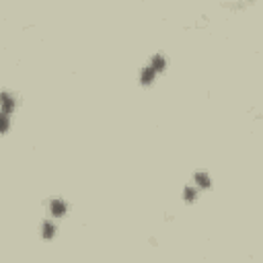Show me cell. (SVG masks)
<instances>
[{"mask_svg": "<svg viewBox=\"0 0 263 263\" xmlns=\"http://www.w3.org/2000/svg\"><path fill=\"white\" fill-rule=\"evenodd\" d=\"M15 109H17V99L8 91H2L0 93V115L10 117L15 113Z\"/></svg>", "mask_w": 263, "mask_h": 263, "instance_id": "cell-1", "label": "cell"}, {"mask_svg": "<svg viewBox=\"0 0 263 263\" xmlns=\"http://www.w3.org/2000/svg\"><path fill=\"white\" fill-rule=\"evenodd\" d=\"M66 212H68V204H66L62 198L50 200V214H52L53 218H62Z\"/></svg>", "mask_w": 263, "mask_h": 263, "instance_id": "cell-2", "label": "cell"}, {"mask_svg": "<svg viewBox=\"0 0 263 263\" xmlns=\"http://www.w3.org/2000/svg\"><path fill=\"white\" fill-rule=\"evenodd\" d=\"M158 76V72L155 70V68L150 66V62L142 68L140 70V85H144V87H148V85H152V82H155V78Z\"/></svg>", "mask_w": 263, "mask_h": 263, "instance_id": "cell-3", "label": "cell"}, {"mask_svg": "<svg viewBox=\"0 0 263 263\" xmlns=\"http://www.w3.org/2000/svg\"><path fill=\"white\" fill-rule=\"evenodd\" d=\"M150 66L160 74V72L167 70V58H164L162 53H155V56H152V60H150Z\"/></svg>", "mask_w": 263, "mask_h": 263, "instance_id": "cell-4", "label": "cell"}, {"mask_svg": "<svg viewBox=\"0 0 263 263\" xmlns=\"http://www.w3.org/2000/svg\"><path fill=\"white\" fill-rule=\"evenodd\" d=\"M193 181H196V187H198V189H208V187L212 185V179H210V175H208V173H204V171L196 173V177H193Z\"/></svg>", "mask_w": 263, "mask_h": 263, "instance_id": "cell-5", "label": "cell"}, {"mask_svg": "<svg viewBox=\"0 0 263 263\" xmlns=\"http://www.w3.org/2000/svg\"><path fill=\"white\" fill-rule=\"evenodd\" d=\"M53 234H56V224L46 220V222L41 224V237H44L46 241H50V239H53Z\"/></svg>", "mask_w": 263, "mask_h": 263, "instance_id": "cell-6", "label": "cell"}, {"mask_svg": "<svg viewBox=\"0 0 263 263\" xmlns=\"http://www.w3.org/2000/svg\"><path fill=\"white\" fill-rule=\"evenodd\" d=\"M183 198H185V202H193L198 198V187H185Z\"/></svg>", "mask_w": 263, "mask_h": 263, "instance_id": "cell-7", "label": "cell"}, {"mask_svg": "<svg viewBox=\"0 0 263 263\" xmlns=\"http://www.w3.org/2000/svg\"><path fill=\"white\" fill-rule=\"evenodd\" d=\"M8 128H10V117L0 115V134H8Z\"/></svg>", "mask_w": 263, "mask_h": 263, "instance_id": "cell-8", "label": "cell"}]
</instances>
